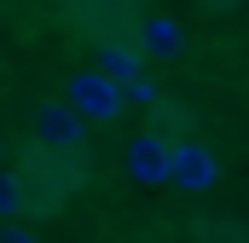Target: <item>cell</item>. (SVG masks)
<instances>
[{
    "instance_id": "obj_1",
    "label": "cell",
    "mask_w": 249,
    "mask_h": 243,
    "mask_svg": "<svg viewBox=\"0 0 249 243\" xmlns=\"http://www.w3.org/2000/svg\"><path fill=\"white\" fill-rule=\"evenodd\" d=\"M29 145L47 156H81L87 151V122L75 116L64 99H41L29 116Z\"/></svg>"
},
{
    "instance_id": "obj_2",
    "label": "cell",
    "mask_w": 249,
    "mask_h": 243,
    "mask_svg": "<svg viewBox=\"0 0 249 243\" xmlns=\"http://www.w3.org/2000/svg\"><path fill=\"white\" fill-rule=\"evenodd\" d=\"M145 64H174L186 52V23L174 12H133V29L122 35Z\"/></svg>"
},
{
    "instance_id": "obj_8",
    "label": "cell",
    "mask_w": 249,
    "mask_h": 243,
    "mask_svg": "<svg viewBox=\"0 0 249 243\" xmlns=\"http://www.w3.org/2000/svg\"><path fill=\"white\" fill-rule=\"evenodd\" d=\"M157 99H162V87H157L151 75H139L133 87H122V104H157Z\"/></svg>"
},
{
    "instance_id": "obj_7",
    "label": "cell",
    "mask_w": 249,
    "mask_h": 243,
    "mask_svg": "<svg viewBox=\"0 0 249 243\" xmlns=\"http://www.w3.org/2000/svg\"><path fill=\"white\" fill-rule=\"evenodd\" d=\"M29 214H47V208L29 197V185L18 174H0V220H29Z\"/></svg>"
},
{
    "instance_id": "obj_9",
    "label": "cell",
    "mask_w": 249,
    "mask_h": 243,
    "mask_svg": "<svg viewBox=\"0 0 249 243\" xmlns=\"http://www.w3.org/2000/svg\"><path fill=\"white\" fill-rule=\"evenodd\" d=\"M0 243H41V238H35V226H23V220H0Z\"/></svg>"
},
{
    "instance_id": "obj_5",
    "label": "cell",
    "mask_w": 249,
    "mask_h": 243,
    "mask_svg": "<svg viewBox=\"0 0 249 243\" xmlns=\"http://www.w3.org/2000/svg\"><path fill=\"white\" fill-rule=\"evenodd\" d=\"M122 168H127V180H139V185H168V139L157 127L133 133L122 145Z\"/></svg>"
},
{
    "instance_id": "obj_4",
    "label": "cell",
    "mask_w": 249,
    "mask_h": 243,
    "mask_svg": "<svg viewBox=\"0 0 249 243\" xmlns=\"http://www.w3.org/2000/svg\"><path fill=\"white\" fill-rule=\"evenodd\" d=\"M220 180V156L203 139H168V185L180 191H209Z\"/></svg>"
},
{
    "instance_id": "obj_3",
    "label": "cell",
    "mask_w": 249,
    "mask_h": 243,
    "mask_svg": "<svg viewBox=\"0 0 249 243\" xmlns=\"http://www.w3.org/2000/svg\"><path fill=\"white\" fill-rule=\"evenodd\" d=\"M64 104H70L81 122H116L127 110L122 93H116L99 69H70V81H64Z\"/></svg>"
},
{
    "instance_id": "obj_6",
    "label": "cell",
    "mask_w": 249,
    "mask_h": 243,
    "mask_svg": "<svg viewBox=\"0 0 249 243\" xmlns=\"http://www.w3.org/2000/svg\"><path fill=\"white\" fill-rule=\"evenodd\" d=\"M93 47H99V64H93V69H99V75H105L116 93H122V87H133V81L145 75V58L127 47L122 35H105V41H93Z\"/></svg>"
},
{
    "instance_id": "obj_10",
    "label": "cell",
    "mask_w": 249,
    "mask_h": 243,
    "mask_svg": "<svg viewBox=\"0 0 249 243\" xmlns=\"http://www.w3.org/2000/svg\"><path fill=\"white\" fill-rule=\"evenodd\" d=\"M0 156H6V145H0Z\"/></svg>"
}]
</instances>
